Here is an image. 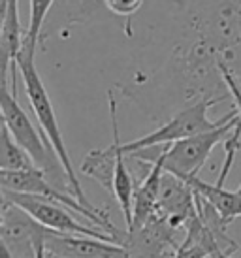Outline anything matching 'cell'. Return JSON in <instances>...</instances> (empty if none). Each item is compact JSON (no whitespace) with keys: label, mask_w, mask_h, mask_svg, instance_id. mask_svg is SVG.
Returning a JSON list of instances; mask_svg holds the SVG:
<instances>
[{"label":"cell","mask_w":241,"mask_h":258,"mask_svg":"<svg viewBox=\"0 0 241 258\" xmlns=\"http://www.w3.org/2000/svg\"><path fill=\"white\" fill-rule=\"evenodd\" d=\"M222 98H206L202 102H196L189 108H185L183 111H179L175 117H171L170 121L162 124L160 128H156L151 134L138 138L134 142L128 144H120L119 140V122H117V104H115L113 94L109 93V113H111V126H113V140L117 142V149L120 155H130L136 151L147 149V147H156V145H170L175 144L179 140H187V138L198 136V134H206L211 130L219 128L222 124L230 122L232 119H235L239 111L232 109L226 117H220L219 121H211L207 117L209 108H213L215 104H219Z\"/></svg>","instance_id":"6da1fadb"},{"label":"cell","mask_w":241,"mask_h":258,"mask_svg":"<svg viewBox=\"0 0 241 258\" xmlns=\"http://www.w3.org/2000/svg\"><path fill=\"white\" fill-rule=\"evenodd\" d=\"M0 104H2V121H4L2 124L10 130V134L14 136L17 145L29 155L36 168L45 173V177L51 185L74 196L70 179L64 172L55 149L51 147L42 132L36 130L27 111L21 108V104L17 100V94L12 93L10 87H2Z\"/></svg>","instance_id":"7a4b0ae2"},{"label":"cell","mask_w":241,"mask_h":258,"mask_svg":"<svg viewBox=\"0 0 241 258\" xmlns=\"http://www.w3.org/2000/svg\"><path fill=\"white\" fill-rule=\"evenodd\" d=\"M15 64L19 68L23 78V83H25V91H27V98H29L30 106H32V111H34L36 119H38V124H40V130L45 136V140L49 142V145L55 149L58 160L63 164L64 172L68 175L72 185V190H74V198L83 206V208L91 209V211H102V209H96L91 204V200L85 196L83 192V186L79 183L78 175H76V170L72 166V160L68 157V149L64 145V138L63 132H61V126H58L57 121V113L53 109V104H51V98L47 94V89L43 85L40 74L34 66V55H30L27 51H21L17 58H15Z\"/></svg>","instance_id":"3957f363"},{"label":"cell","mask_w":241,"mask_h":258,"mask_svg":"<svg viewBox=\"0 0 241 258\" xmlns=\"http://www.w3.org/2000/svg\"><path fill=\"white\" fill-rule=\"evenodd\" d=\"M237 122H239V115L230 122H226V124L211 130V132L187 138V140H179L175 144L164 145V149H158L160 145L147 147V149L130 153L127 157L147 162V164L160 162L164 172L173 173L175 177L183 181L191 179V177H198V172L204 168L206 160L211 155V151L220 142L228 140L230 132H234L235 126H237Z\"/></svg>","instance_id":"277c9868"},{"label":"cell","mask_w":241,"mask_h":258,"mask_svg":"<svg viewBox=\"0 0 241 258\" xmlns=\"http://www.w3.org/2000/svg\"><path fill=\"white\" fill-rule=\"evenodd\" d=\"M2 200H6L10 204H14V206H17V208H21L25 213H29L34 221L43 224L45 228L61 232V234L87 236V237H94V239H102V241L117 243V239L113 236L102 232L96 226H85V224H81L58 202L40 198V196H32V194L12 192V190H2Z\"/></svg>","instance_id":"5b68a950"},{"label":"cell","mask_w":241,"mask_h":258,"mask_svg":"<svg viewBox=\"0 0 241 258\" xmlns=\"http://www.w3.org/2000/svg\"><path fill=\"white\" fill-rule=\"evenodd\" d=\"M47 232L49 228L34 221L21 208L2 200V247H6L14 258H36V249L43 243Z\"/></svg>","instance_id":"8992f818"},{"label":"cell","mask_w":241,"mask_h":258,"mask_svg":"<svg viewBox=\"0 0 241 258\" xmlns=\"http://www.w3.org/2000/svg\"><path fill=\"white\" fill-rule=\"evenodd\" d=\"M198 215L196 192L187 181L164 172L156 204V219L166 222L171 230H187L189 222Z\"/></svg>","instance_id":"52a82bcc"},{"label":"cell","mask_w":241,"mask_h":258,"mask_svg":"<svg viewBox=\"0 0 241 258\" xmlns=\"http://www.w3.org/2000/svg\"><path fill=\"white\" fill-rule=\"evenodd\" d=\"M43 245L49 258H128V251L119 243L61 234L55 230L45 234Z\"/></svg>","instance_id":"ba28073f"},{"label":"cell","mask_w":241,"mask_h":258,"mask_svg":"<svg viewBox=\"0 0 241 258\" xmlns=\"http://www.w3.org/2000/svg\"><path fill=\"white\" fill-rule=\"evenodd\" d=\"M164 168L160 162L151 166L149 173L136 185L134 192V215H132V226L127 232L143 228L151 219L156 215V204H158V192H160V179H162Z\"/></svg>","instance_id":"9c48e42d"},{"label":"cell","mask_w":241,"mask_h":258,"mask_svg":"<svg viewBox=\"0 0 241 258\" xmlns=\"http://www.w3.org/2000/svg\"><path fill=\"white\" fill-rule=\"evenodd\" d=\"M187 183L194 188V192L198 194L200 198H204L209 206H213V209L222 217V221L226 224L241 217V196L237 194V190L235 192L226 190L224 186H219L217 183L209 185L200 177H191V179H187Z\"/></svg>","instance_id":"30bf717a"},{"label":"cell","mask_w":241,"mask_h":258,"mask_svg":"<svg viewBox=\"0 0 241 258\" xmlns=\"http://www.w3.org/2000/svg\"><path fill=\"white\" fill-rule=\"evenodd\" d=\"M119 157L120 153L117 149V142L113 140V144L106 149H94L87 153L81 162V172L94 181H98V185L113 196L115 172H117Z\"/></svg>","instance_id":"8fae6325"},{"label":"cell","mask_w":241,"mask_h":258,"mask_svg":"<svg viewBox=\"0 0 241 258\" xmlns=\"http://www.w3.org/2000/svg\"><path fill=\"white\" fill-rule=\"evenodd\" d=\"M0 168L4 172H25L34 170L36 166L30 157L17 145L10 130L2 124V149H0Z\"/></svg>","instance_id":"7c38bea8"},{"label":"cell","mask_w":241,"mask_h":258,"mask_svg":"<svg viewBox=\"0 0 241 258\" xmlns=\"http://www.w3.org/2000/svg\"><path fill=\"white\" fill-rule=\"evenodd\" d=\"M53 2H55V0H30L29 30H27V34H25L21 51H27L30 55H36V45H38V40H40V34H42V29H43V23H45V17L49 14Z\"/></svg>","instance_id":"4fadbf2b"},{"label":"cell","mask_w":241,"mask_h":258,"mask_svg":"<svg viewBox=\"0 0 241 258\" xmlns=\"http://www.w3.org/2000/svg\"><path fill=\"white\" fill-rule=\"evenodd\" d=\"M102 2L106 4L107 10H111L115 15H120V17L134 15L143 4V0H102Z\"/></svg>","instance_id":"5bb4252c"},{"label":"cell","mask_w":241,"mask_h":258,"mask_svg":"<svg viewBox=\"0 0 241 258\" xmlns=\"http://www.w3.org/2000/svg\"><path fill=\"white\" fill-rule=\"evenodd\" d=\"M0 258H14V256H12V252L8 251L6 247H2V251H0Z\"/></svg>","instance_id":"9a60e30c"},{"label":"cell","mask_w":241,"mask_h":258,"mask_svg":"<svg viewBox=\"0 0 241 258\" xmlns=\"http://www.w3.org/2000/svg\"><path fill=\"white\" fill-rule=\"evenodd\" d=\"M237 194L241 196V183H239V186H237Z\"/></svg>","instance_id":"2e32d148"}]
</instances>
